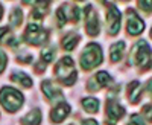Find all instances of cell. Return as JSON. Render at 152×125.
<instances>
[{
	"label": "cell",
	"instance_id": "obj_9",
	"mask_svg": "<svg viewBox=\"0 0 152 125\" xmlns=\"http://www.w3.org/2000/svg\"><path fill=\"white\" fill-rule=\"evenodd\" d=\"M126 15H128V24H126L128 32H129L131 35H138V34H140V32L145 29L143 20L137 15V12H135L134 9H128Z\"/></svg>",
	"mask_w": 152,
	"mask_h": 125
},
{
	"label": "cell",
	"instance_id": "obj_4",
	"mask_svg": "<svg viewBox=\"0 0 152 125\" xmlns=\"http://www.w3.org/2000/svg\"><path fill=\"white\" fill-rule=\"evenodd\" d=\"M149 60H151V52H149V46L146 41H138L129 57L131 64L138 66L142 70H148L149 69Z\"/></svg>",
	"mask_w": 152,
	"mask_h": 125
},
{
	"label": "cell",
	"instance_id": "obj_8",
	"mask_svg": "<svg viewBox=\"0 0 152 125\" xmlns=\"http://www.w3.org/2000/svg\"><path fill=\"white\" fill-rule=\"evenodd\" d=\"M85 29H87V34L91 37L99 34V20L90 5L85 8Z\"/></svg>",
	"mask_w": 152,
	"mask_h": 125
},
{
	"label": "cell",
	"instance_id": "obj_15",
	"mask_svg": "<svg viewBox=\"0 0 152 125\" xmlns=\"http://www.w3.org/2000/svg\"><path fill=\"white\" fill-rule=\"evenodd\" d=\"M123 51H125V43H123V41L114 43V44L111 46V51H110L111 61H113V62L120 61V60H122V55H123Z\"/></svg>",
	"mask_w": 152,
	"mask_h": 125
},
{
	"label": "cell",
	"instance_id": "obj_13",
	"mask_svg": "<svg viewBox=\"0 0 152 125\" xmlns=\"http://www.w3.org/2000/svg\"><path fill=\"white\" fill-rule=\"evenodd\" d=\"M69 113H70V105L66 104V102H62V104L56 105V107L52 110L50 118H52L53 122H61V121H64V119L67 118Z\"/></svg>",
	"mask_w": 152,
	"mask_h": 125
},
{
	"label": "cell",
	"instance_id": "obj_17",
	"mask_svg": "<svg viewBox=\"0 0 152 125\" xmlns=\"http://www.w3.org/2000/svg\"><path fill=\"white\" fill-rule=\"evenodd\" d=\"M12 81H15V82H20L21 85L24 87H32V79L28 76L26 73H23V72H15V73H12V76H11Z\"/></svg>",
	"mask_w": 152,
	"mask_h": 125
},
{
	"label": "cell",
	"instance_id": "obj_16",
	"mask_svg": "<svg viewBox=\"0 0 152 125\" xmlns=\"http://www.w3.org/2000/svg\"><path fill=\"white\" fill-rule=\"evenodd\" d=\"M81 37L78 34H69L64 37V40H62V47L66 49V51H73L76 47V44L79 43Z\"/></svg>",
	"mask_w": 152,
	"mask_h": 125
},
{
	"label": "cell",
	"instance_id": "obj_6",
	"mask_svg": "<svg viewBox=\"0 0 152 125\" xmlns=\"http://www.w3.org/2000/svg\"><path fill=\"white\" fill-rule=\"evenodd\" d=\"M79 17H81V9L75 5H70V3H64L56 11V18L59 21V26H64L69 20L78 21Z\"/></svg>",
	"mask_w": 152,
	"mask_h": 125
},
{
	"label": "cell",
	"instance_id": "obj_7",
	"mask_svg": "<svg viewBox=\"0 0 152 125\" xmlns=\"http://www.w3.org/2000/svg\"><path fill=\"white\" fill-rule=\"evenodd\" d=\"M107 29L110 35H116L120 29V11L113 3H107Z\"/></svg>",
	"mask_w": 152,
	"mask_h": 125
},
{
	"label": "cell",
	"instance_id": "obj_2",
	"mask_svg": "<svg viewBox=\"0 0 152 125\" xmlns=\"http://www.w3.org/2000/svg\"><path fill=\"white\" fill-rule=\"evenodd\" d=\"M100 62H102V49H100L99 44L90 43L81 54V66L85 70H90L99 66Z\"/></svg>",
	"mask_w": 152,
	"mask_h": 125
},
{
	"label": "cell",
	"instance_id": "obj_24",
	"mask_svg": "<svg viewBox=\"0 0 152 125\" xmlns=\"http://www.w3.org/2000/svg\"><path fill=\"white\" fill-rule=\"evenodd\" d=\"M82 125H97V122L94 119H87V121L82 122Z\"/></svg>",
	"mask_w": 152,
	"mask_h": 125
},
{
	"label": "cell",
	"instance_id": "obj_11",
	"mask_svg": "<svg viewBox=\"0 0 152 125\" xmlns=\"http://www.w3.org/2000/svg\"><path fill=\"white\" fill-rule=\"evenodd\" d=\"M41 89H43V92H44V95H46V98L49 99V101H56V99L62 98L61 90L58 89V87H55L50 81H43Z\"/></svg>",
	"mask_w": 152,
	"mask_h": 125
},
{
	"label": "cell",
	"instance_id": "obj_14",
	"mask_svg": "<svg viewBox=\"0 0 152 125\" xmlns=\"http://www.w3.org/2000/svg\"><path fill=\"white\" fill-rule=\"evenodd\" d=\"M41 122V111L35 108L21 119V125H40Z\"/></svg>",
	"mask_w": 152,
	"mask_h": 125
},
{
	"label": "cell",
	"instance_id": "obj_10",
	"mask_svg": "<svg viewBox=\"0 0 152 125\" xmlns=\"http://www.w3.org/2000/svg\"><path fill=\"white\" fill-rule=\"evenodd\" d=\"M125 115V108L116 101V99H110L107 102V116L111 122H116L122 119Z\"/></svg>",
	"mask_w": 152,
	"mask_h": 125
},
{
	"label": "cell",
	"instance_id": "obj_22",
	"mask_svg": "<svg viewBox=\"0 0 152 125\" xmlns=\"http://www.w3.org/2000/svg\"><path fill=\"white\" fill-rule=\"evenodd\" d=\"M128 125H145V122H143V119L138 116V115H132Z\"/></svg>",
	"mask_w": 152,
	"mask_h": 125
},
{
	"label": "cell",
	"instance_id": "obj_25",
	"mask_svg": "<svg viewBox=\"0 0 152 125\" xmlns=\"http://www.w3.org/2000/svg\"><path fill=\"white\" fill-rule=\"evenodd\" d=\"M2 15H3V8H2V5H0V18H2Z\"/></svg>",
	"mask_w": 152,
	"mask_h": 125
},
{
	"label": "cell",
	"instance_id": "obj_19",
	"mask_svg": "<svg viewBox=\"0 0 152 125\" xmlns=\"http://www.w3.org/2000/svg\"><path fill=\"white\" fill-rule=\"evenodd\" d=\"M97 84V87L100 89V87H107L110 82H111V76L107 73V72H97L96 73V76L93 78Z\"/></svg>",
	"mask_w": 152,
	"mask_h": 125
},
{
	"label": "cell",
	"instance_id": "obj_1",
	"mask_svg": "<svg viewBox=\"0 0 152 125\" xmlns=\"http://www.w3.org/2000/svg\"><path fill=\"white\" fill-rule=\"evenodd\" d=\"M56 78L66 85H72L76 81V70L73 67V60L70 57H64L55 66Z\"/></svg>",
	"mask_w": 152,
	"mask_h": 125
},
{
	"label": "cell",
	"instance_id": "obj_20",
	"mask_svg": "<svg viewBox=\"0 0 152 125\" xmlns=\"http://www.w3.org/2000/svg\"><path fill=\"white\" fill-rule=\"evenodd\" d=\"M21 18H23V14L20 9H14L12 11V14L9 15V23L12 24V26H18V24L21 23Z\"/></svg>",
	"mask_w": 152,
	"mask_h": 125
},
{
	"label": "cell",
	"instance_id": "obj_21",
	"mask_svg": "<svg viewBox=\"0 0 152 125\" xmlns=\"http://www.w3.org/2000/svg\"><path fill=\"white\" fill-rule=\"evenodd\" d=\"M41 60H43V62H50L53 60V51L50 47H47V49H43V52H41Z\"/></svg>",
	"mask_w": 152,
	"mask_h": 125
},
{
	"label": "cell",
	"instance_id": "obj_3",
	"mask_svg": "<svg viewBox=\"0 0 152 125\" xmlns=\"http://www.w3.org/2000/svg\"><path fill=\"white\" fill-rule=\"evenodd\" d=\"M0 102L8 111H17L23 104V95L12 87H3L0 90Z\"/></svg>",
	"mask_w": 152,
	"mask_h": 125
},
{
	"label": "cell",
	"instance_id": "obj_12",
	"mask_svg": "<svg viewBox=\"0 0 152 125\" xmlns=\"http://www.w3.org/2000/svg\"><path fill=\"white\" fill-rule=\"evenodd\" d=\"M142 93H143V85L138 81H132L128 85V99L132 104H137L138 101H140Z\"/></svg>",
	"mask_w": 152,
	"mask_h": 125
},
{
	"label": "cell",
	"instance_id": "obj_5",
	"mask_svg": "<svg viewBox=\"0 0 152 125\" xmlns=\"http://www.w3.org/2000/svg\"><path fill=\"white\" fill-rule=\"evenodd\" d=\"M47 35H49V32L46 29H43L40 24L31 23L26 29V32H24V40L31 44L38 46V44H43L47 40Z\"/></svg>",
	"mask_w": 152,
	"mask_h": 125
},
{
	"label": "cell",
	"instance_id": "obj_18",
	"mask_svg": "<svg viewBox=\"0 0 152 125\" xmlns=\"http://www.w3.org/2000/svg\"><path fill=\"white\" fill-rule=\"evenodd\" d=\"M82 107L88 113H96L99 110V101L96 98H85V99H82Z\"/></svg>",
	"mask_w": 152,
	"mask_h": 125
},
{
	"label": "cell",
	"instance_id": "obj_23",
	"mask_svg": "<svg viewBox=\"0 0 152 125\" xmlns=\"http://www.w3.org/2000/svg\"><path fill=\"white\" fill-rule=\"evenodd\" d=\"M5 66H6V55H5L2 51H0V73L3 72Z\"/></svg>",
	"mask_w": 152,
	"mask_h": 125
}]
</instances>
